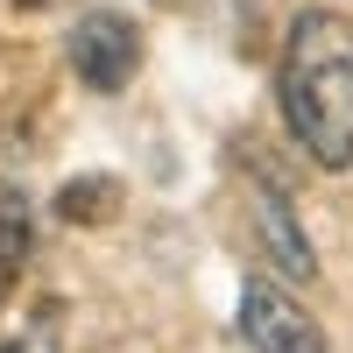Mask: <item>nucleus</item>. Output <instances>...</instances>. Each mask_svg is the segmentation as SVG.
<instances>
[{
	"instance_id": "nucleus-1",
	"label": "nucleus",
	"mask_w": 353,
	"mask_h": 353,
	"mask_svg": "<svg viewBox=\"0 0 353 353\" xmlns=\"http://www.w3.org/2000/svg\"><path fill=\"white\" fill-rule=\"evenodd\" d=\"M283 121L318 170H353V28L332 8H304L283 43Z\"/></svg>"
},
{
	"instance_id": "nucleus-2",
	"label": "nucleus",
	"mask_w": 353,
	"mask_h": 353,
	"mask_svg": "<svg viewBox=\"0 0 353 353\" xmlns=\"http://www.w3.org/2000/svg\"><path fill=\"white\" fill-rule=\"evenodd\" d=\"M71 64H78V78L92 85V92H121V85L134 78V64H141V28L121 8L78 14V28H71Z\"/></svg>"
},
{
	"instance_id": "nucleus-3",
	"label": "nucleus",
	"mask_w": 353,
	"mask_h": 353,
	"mask_svg": "<svg viewBox=\"0 0 353 353\" xmlns=\"http://www.w3.org/2000/svg\"><path fill=\"white\" fill-rule=\"evenodd\" d=\"M241 332L254 353H325V332H318V318L290 297L276 283H248L241 290Z\"/></svg>"
},
{
	"instance_id": "nucleus-4",
	"label": "nucleus",
	"mask_w": 353,
	"mask_h": 353,
	"mask_svg": "<svg viewBox=\"0 0 353 353\" xmlns=\"http://www.w3.org/2000/svg\"><path fill=\"white\" fill-rule=\"evenodd\" d=\"M254 233H261V254L283 269V283H311L318 276V254L297 226V205H290L283 184H254Z\"/></svg>"
},
{
	"instance_id": "nucleus-5",
	"label": "nucleus",
	"mask_w": 353,
	"mask_h": 353,
	"mask_svg": "<svg viewBox=\"0 0 353 353\" xmlns=\"http://www.w3.org/2000/svg\"><path fill=\"white\" fill-rule=\"evenodd\" d=\"M21 254H28V198L0 184V261L14 269Z\"/></svg>"
},
{
	"instance_id": "nucleus-6",
	"label": "nucleus",
	"mask_w": 353,
	"mask_h": 353,
	"mask_svg": "<svg viewBox=\"0 0 353 353\" xmlns=\"http://www.w3.org/2000/svg\"><path fill=\"white\" fill-rule=\"evenodd\" d=\"M113 198H121V191H113V176H99V184H64V198H57V212H64V219H106V205Z\"/></svg>"
},
{
	"instance_id": "nucleus-7",
	"label": "nucleus",
	"mask_w": 353,
	"mask_h": 353,
	"mask_svg": "<svg viewBox=\"0 0 353 353\" xmlns=\"http://www.w3.org/2000/svg\"><path fill=\"white\" fill-rule=\"evenodd\" d=\"M0 353H64V346H57V332H50V325H36V332H14V339H0Z\"/></svg>"
}]
</instances>
